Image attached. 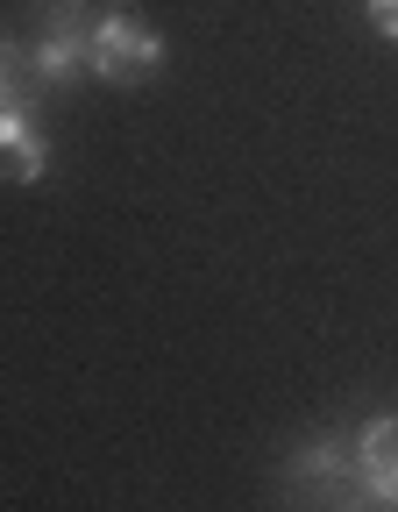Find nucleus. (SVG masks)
Instances as JSON below:
<instances>
[{
    "label": "nucleus",
    "instance_id": "1",
    "mask_svg": "<svg viewBox=\"0 0 398 512\" xmlns=\"http://www.w3.org/2000/svg\"><path fill=\"white\" fill-rule=\"evenodd\" d=\"M86 72L100 86H150L164 72V36L136 8H100L86 29Z\"/></svg>",
    "mask_w": 398,
    "mask_h": 512
},
{
    "label": "nucleus",
    "instance_id": "2",
    "mask_svg": "<svg viewBox=\"0 0 398 512\" xmlns=\"http://www.w3.org/2000/svg\"><path fill=\"white\" fill-rule=\"evenodd\" d=\"M86 29H93V15L79 8V0H50V8H43V29L22 43L36 93H72L79 79H93L86 72Z\"/></svg>",
    "mask_w": 398,
    "mask_h": 512
},
{
    "label": "nucleus",
    "instance_id": "3",
    "mask_svg": "<svg viewBox=\"0 0 398 512\" xmlns=\"http://www.w3.org/2000/svg\"><path fill=\"white\" fill-rule=\"evenodd\" d=\"M0 178L8 185H43L50 178V128L36 121L29 93L0 100Z\"/></svg>",
    "mask_w": 398,
    "mask_h": 512
},
{
    "label": "nucleus",
    "instance_id": "4",
    "mask_svg": "<svg viewBox=\"0 0 398 512\" xmlns=\"http://www.w3.org/2000/svg\"><path fill=\"white\" fill-rule=\"evenodd\" d=\"M285 477L313 498H356V434H306Z\"/></svg>",
    "mask_w": 398,
    "mask_h": 512
},
{
    "label": "nucleus",
    "instance_id": "5",
    "mask_svg": "<svg viewBox=\"0 0 398 512\" xmlns=\"http://www.w3.org/2000/svg\"><path fill=\"white\" fill-rule=\"evenodd\" d=\"M356 434V505H398V413H370Z\"/></svg>",
    "mask_w": 398,
    "mask_h": 512
},
{
    "label": "nucleus",
    "instance_id": "6",
    "mask_svg": "<svg viewBox=\"0 0 398 512\" xmlns=\"http://www.w3.org/2000/svg\"><path fill=\"white\" fill-rule=\"evenodd\" d=\"M22 79H29V50L0 36V100H15V93H29Z\"/></svg>",
    "mask_w": 398,
    "mask_h": 512
},
{
    "label": "nucleus",
    "instance_id": "7",
    "mask_svg": "<svg viewBox=\"0 0 398 512\" xmlns=\"http://www.w3.org/2000/svg\"><path fill=\"white\" fill-rule=\"evenodd\" d=\"M363 8H370V29L384 43H398V0H363Z\"/></svg>",
    "mask_w": 398,
    "mask_h": 512
}]
</instances>
